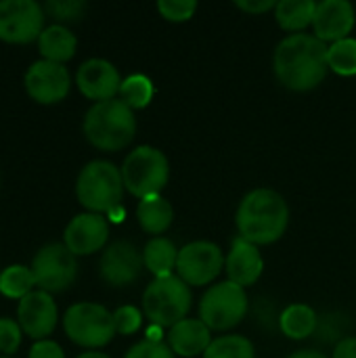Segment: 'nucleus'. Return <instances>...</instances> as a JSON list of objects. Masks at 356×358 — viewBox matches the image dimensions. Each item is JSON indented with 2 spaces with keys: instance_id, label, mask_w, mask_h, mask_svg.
Returning a JSON list of instances; mask_svg holds the SVG:
<instances>
[{
  "instance_id": "f257e3e1",
  "label": "nucleus",
  "mask_w": 356,
  "mask_h": 358,
  "mask_svg": "<svg viewBox=\"0 0 356 358\" xmlns=\"http://www.w3.org/2000/svg\"><path fill=\"white\" fill-rule=\"evenodd\" d=\"M329 46L313 34H292L283 38L273 55V67L277 80L296 92L317 88L327 71Z\"/></svg>"
},
{
  "instance_id": "f03ea898",
  "label": "nucleus",
  "mask_w": 356,
  "mask_h": 358,
  "mask_svg": "<svg viewBox=\"0 0 356 358\" xmlns=\"http://www.w3.org/2000/svg\"><path fill=\"white\" fill-rule=\"evenodd\" d=\"M235 224L241 239L254 245H271L287 231V201L273 189H254L241 199L235 214Z\"/></svg>"
},
{
  "instance_id": "7ed1b4c3",
  "label": "nucleus",
  "mask_w": 356,
  "mask_h": 358,
  "mask_svg": "<svg viewBox=\"0 0 356 358\" xmlns=\"http://www.w3.org/2000/svg\"><path fill=\"white\" fill-rule=\"evenodd\" d=\"M82 130L92 147L101 151H120L132 143L136 134V117L122 99H111L94 103L86 111Z\"/></svg>"
},
{
  "instance_id": "20e7f679",
  "label": "nucleus",
  "mask_w": 356,
  "mask_h": 358,
  "mask_svg": "<svg viewBox=\"0 0 356 358\" xmlns=\"http://www.w3.org/2000/svg\"><path fill=\"white\" fill-rule=\"evenodd\" d=\"M124 189L122 170L105 159L88 162L76 180L78 201L92 214H111L122 208Z\"/></svg>"
},
{
  "instance_id": "39448f33",
  "label": "nucleus",
  "mask_w": 356,
  "mask_h": 358,
  "mask_svg": "<svg viewBox=\"0 0 356 358\" xmlns=\"http://www.w3.org/2000/svg\"><path fill=\"white\" fill-rule=\"evenodd\" d=\"M191 302V289L178 275L153 279L143 294V315L153 325L162 329H172L187 319Z\"/></svg>"
},
{
  "instance_id": "423d86ee",
  "label": "nucleus",
  "mask_w": 356,
  "mask_h": 358,
  "mask_svg": "<svg viewBox=\"0 0 356 358\" xmlns=\"http://www.w3.org/2000/svg\"><path fill=\"white\" fill-rule=\"evenodd\" d=\"M120 170L126 191L138 199L159 195L170 178L168 157L151 145H141L130 151Z\"/></svg>"
},
{
  "instance_id": "0eeeda50",
  "label": "nucleus",
  "mask_w": 356,
  "mask_h": 358,
  "mask_svg": "<svg viewBox=\"0 0 356 358\" xmlns=\"http://www.w3.org/2000/svg\"><path fill=\"white\" fill-rule=\"evenodd\" d=\"M65 336L82 348H103L115 338L113 313L94 302H78L63 315Z\"/></svg>"
},
{
  "instance_id": "6e6552de",
  "label": "nucleus",
  "mask_w": 356,
  "mask_h": 358,
  "mask_svg": "<svg viewBox=\"0 0 356 358\" xmlns=\"http://www.w3.org/2000/svg\"><path fill=\"white\" fill-rule=\"evenodd\" d=\"M248 306L245 287L227 279L210 285L201 296L199 321H204L210 331H229L245 319Z\"/></svg>"
},
{
  "instance_id": "1a4fd4ad",
  "label": "nucleus",
  "mask_w": 356,
  "mask_h": 358,
  "mask_svg": "<svg viewBox=\"0 0 356 358\" xmlns=\"http://www.w3.org/2000/svg\"><path fill=\"white\" fill-rule=\"evenodd\" d=\"M31 273L36 287L46 294H61L69 289L78 279V258L65 248V243H48L40 248L31 260Z\"/></svg>"
},
{
  "instance_id": "9d476101",
  "label": "nucleus",
  "mask_w": 356,
  "mask_h": 358,
  "mask_svg": "<svg viewBox=\"0 0 356 358\" xmlns=\"http://www.w3.org/2000/svg\"><path fill=\"white\" fill-rule=\"evenodd\" d=\"M44 6L36 0H0V40L29 44L44 31Z\"/></svg>"
},
{
  "instance_id": "9b49d317",
  "label": "nucleus",
  "mask_w": 356,
  "mask_h": 358,
  "mask_svg": "<svg viewBox=\"0 0 356 358\" xmlns=\"http://www.w3.org/2000/svg\"><path fill=\"white\" fill-rule=\"evenodd\" d=\"M225 271V256L212 241H191L178 250L176 273L189 287H204Z\"/></svg>"
},
{
  "instance_id": "f8f14e48",
  "label": "nucleus",
  "mask_w": 356,
  "mask_h": 358,
  "mask_svg": "<svg viewBox=\"0 0 356 358\" xmlns=\"http://www.w3.org/2000/svg\"><path fill=\"white\" fill-rule=\"evenodd\" d=\"M71 88V78L65 65L52 61H36L25 73V90L40 105L61 103Z\"/></svg>"
},
{
  "instance_id": "ddd939ff",
  "label": "nucleus",
  "mask_w": 356,
  "mask_h": 358,
  "mask_svg": "<svg viewBox=\"0 0 356 358\" xmlns=\"http://www.w3.org/2000/svg\"><path fill=\"white\" fill-rule=\"evenodd\" d=\"M145 268L143 252H138L130 241H115L105 248L99 260V275L111 287L132 285Z\"/></svg>"
},
{
  "instance_id": "4468645a",
  "label": "nucleus",
  "mask_w": 356,
  "mask_h": 358,
  "mask_svg": "<svg viewBox=\"0 0 356 358\" xmlns=\"http://www.w3.org/2000/svg\"><path fill=\"white\" fill-rule=\"evenodd\" d=\"M17 321L27 338L36 342L48 340L59 321V310L52 296L42 289H34L31 294H27L23 300H19Z\"/></svg>"
},
{
  "instance_id": "2eb2a0df",
  "label": "nucleus",
  "mask_w": 356,
  "mask_h": 358,
  "mask_svg": "<svg viewBox=\"0 0 356 358\" xmlns=\"http://www.w3.org/2000/svg\"><path fill=\"white\" fill-rule=\"evenodd\" d=\"M109 239V222L103 214L84 212L69 220L63 233L65 248L78 256H90L105 248Z\"/></svg>"
},
{
  "instance_id": "dca6fc26",
  "label": "nucleus",
  "mask_w": 356,
  "mask_h": 358,
  "mask_svg": "<svg viewBox=\"0 0 356 358\" xmlns=\"http://www.w3.org/2000/svg\"><path fill=\"white\" fill-rule=\"evenodd\" d=\"M76 84L80 92L97 103L118 99L122 78L118 67L107 59H88L76 71Z\"/></svg>"
},
{
  "instance_id": "f3484780",
  "label": "nucleus",
  "mask_w": 356,
  "mask_h": 358,
  "mask_svg": "<svg viewBox=\"0 0 356 358\" xmlns=\"http://www.w3.org/2000/svg\"><path fill=\"white\" fill-rule=\"evenodd\" d=\"M356 10L348 0H323L317 2L313 27L315 36L321 42H340L344 38H350L348 34L355 29Z\"/></svg>"
},
{
  "instance_id": "a211bd4d",
  "label": "nucleus",
  "mask_w": 356,
  "mask_h": 358,
  "mask_svg": "<svg viewBox=\"0 0 356 358\" xmlns=\"http://www.w3.org/2000/svg\"><path fill=\"white\" fill-rule=\"evenodd\" d=\"M225 271H227L229 281H233L241 287L254 285L264 271V260H262L258 245H254L241 237L233 239L231 252L225 258Z\"/></svg>"
},
{
  "instance_id": "6ab92c4d",
  "label": "nucleus",
  "mask_w": 356,
  "mask_h": 358,
  "mask_svg": "<svg viewBox=\"0 0 356 358\" xmlns=\"http://www.w3.org/2000/svg\"><path fill=\"white\" fill-rule=\"evenodd\" d=\"M212 344V331L199 319H185L172 329H168V346L174 355L195 358L206 355Z\"/></svg>"
},
{
  "instance_id": "aec40b11",
  "label": "nucleus",
  "mask_w": 356,
  "mask_h": 358,
  "mask_svg": "<svg viewBox=\"0 0 356 358\" xmlns=\"http://www.w3.org/2000/svg\"><path fill=\"white\" fill-rule=\"evenodd\" d=\"M78 48V38L73 36L71 29H67L61 23L44 27V31L38 38V50L44 61L52 63H67Z\"/></svg>"
},
{
  "instance_id": "412c9836",
  "label": "nucleus",
  "mask_w": 356,
  "mask_h": 358,
  "mask_svg": "<svg viewBox=\"0 0 356 358\" xmlns=\"http://www.w3.org/2000/svg\"><path fill=\"white\" fill-rule=\"evenodd\" d=\"M136 220L141 229L149 235H162L170 229L174 220L172 203L162 195H151L138 201L136 206Z\"/></svg>"
},
{
  "instance_id": "4be33fe9",
  "label": "nucleus",
  "mask_w": 356,
  "mask_h": 358,
  "mask_svg": "<svg viewBox=\"0 0 356 358\" xmlns=\"http://www.w3.org/2000/svg\"><path fill=\"white\" fill-rule=\"evenodd\" d=\"M143 262L155 279L170 277L178 262V248L166 237H153L143 250Z\"/></svg>"
},
{
  "instance_id": "5701e85b",
  "label": "nucleus",
  "mask_w": 356,
  "mask_h": 358,
  "mask_svg": "<svg viewBox=\"0 0 356 358\" xmlns=\"http://www.w3.org/2000/svg\"><path fill=\"white\" fill-rule=\"evenodd\" d=\"M315 10V0H281L275 6V19L285 31H304L313 25Z\"/></svg>"
},
{
  "instance_id": "b1692460",
  "label": "nucleus",
  "mask_w": 356,
  "mask_h": 358,
  "mask_svg": "<svg viewBox=\"0 0 356 358\" xmlns=\"http://www.w3.org/2000/svg\"><path fill=\"white\" fill-rule=\"evenodd\" d=\"M281 331L292 340H306L317 329V313L308 304H292L281 313Z\"/></svg>"
},
{
  "instance_id": "393cba45",
  "label": "nucleus",
  "mask_w": 356,
  "mask_h": 358,
  "mask_svg": "<svg viewBox=\"0 0 356 358\" xmlns=\"http://www.w3.org/2000/svg\"><path fill=\"white\" fill-rule=\"evenodd\" d=\"M36 287V277L31 273V266L13 264L6 266L0 273V294L13 300H23L27 294H31Z\"/></svg>"
},
{
  "instance_id": "a878e982",
  "label": "nucleus",
  "mask_w": 356,
  "mask_h": 358,
  "mask_svg": "<svg viewBox=\"0 0 356 358\" xmlns=\"http://www.w3.org/2000/svg\"><path fill=\"white\" fill-rule=\"evenodd\" d=\"M155 94V86L153 82L143 76V73H132L128 78L122 80V88H120V99L134 111V109H145Z\"/></svg>"
},
{
  "instance_id": "bb28decb",
  "label": "nucleus",
  "mask_w": 356,
  "mask_h": 358,
  "mask_svg": "<svg viewBox=\"0 0 356 358\" xmlns=\"http://www.w3.org/2000/svg\"><path fill=\"white\" fill-rule=\"evenodd\" d=\"M204 358H256V348L245 336H220L212 340Z\"/></svg>"
},
{
  "instance_id": "cd10ccee",
  "label": "nucleus",
  "mask_w": 356,
  "mask_h": 358,
  "mask_svg": "<svg viewBox=\"0 0 356 358\" xmlns=\"http://www.w3.org/2000/svg\"><path fill=\"white\" fill-rule=\"evenodd\" d=\"M327 63L329 69L336 71L338 76H356V38H344L340 42L329 44Z\"/></svg>"
},
{
  "instance_id": "c85d7f7f",
  "label": "nucleus",
  "mask_w": 356,
  "mask_h": 358,
  "mask_svg": "<svg viewBox=\"0 0 356 358\" xmlns=\"http://www.w3.org/2000/svg\"><path fill=\"white\" fill-rule=\"evenodd\" d=\"M44 13L57 21H61V25L65 21H80L88 8V4L84 0H48L42 4Z\"/></svg>"
},
{
  "instance_id": "c756f323",
  "label": "nucleus",
  "mask_w": 356,
  "mask_h": 358,
  "mask_svg": "<svg viewBox=\"0 0 356 358\" xmlns=\"http://www.w3.org/2000/svg\"><path fill=\"white\" fill-rule=\"evenodd\" d=\"M157 10L164 19L180 23V21H189L195 15L197 2L195 0H159Z\"/></svg>"
},
{
  "instance_id": "7c9ffc66",
  "label": "nucleus",
  "mask_w": 356,
  "mask_h": 358,
  "mask_svg": "<svg viewBox=\"0 0 356 358\" xmlns=\"http://www.w3.org/2000/svg\"><path fill=\"white\" fill-rule=\"evenodd\" d=\"M21 336H23V329H21L19 321H13L8 317L0 319V352H2V357H13L19 350Z\"/></svg>"
},
{
  "instance_id": "2f4dec72",
  "label": "nucleus",
  "mask_w": 356,
  "mask_h": 358,
  "mask_svg": "<svg viewBox=\"0 0 356 358\" xmlns=\"http://www.w3.org/2000/svg\"><path fill=\"white\" fill-rule=\"evenodd\" d=\"M113 323H115V331L120 336H132L141 329L143 325V313L136 306H120L113 313Z\"/></svg>"
},
{
  "instance_id": "473e14b6",
  "label": "nucleus",
  "mask_w": 356,
  "mask_h": 358,
  "mask_svg": "<svg viewBox=\"0 0 356 358\" xmlns=\"http://www.w3.org/2000/svg\"><path fill=\"white\" fill-rule=\"evenodd\" d=\"M176 355L172 352V348L166 342H149L143 340L138 344H134L124 358H174Z\"/></svg>"
},
{
  "instance_id": "72a5a7b5",
  "label": "nucleus",
  "mask_w": 356,
  "mask_h": 358,
  "mask_svg": "<svg viewBox=\"0 0 356 358\" xmlns=\"http://www.w3.org/2000/svg\"><path fill=\"white\" fill-rule=\"evenodd\" d=\"M27 358H65L63 348L52 340H40L29 348Z\"/></svg>"
},
{
  "instance_id": "f704fd0d",
  "label": "nucleus",
  "mask_w": 356,
  "mask_h": 358,
  "mask_svg": "<svg viewBox=\"0 0 356 358\" xmlns=\"http://www.w3.org/2000/svg\"><path fill=\"white\" fill-rule=\"evenodd\" d=\"M235 6L245 10V13H254V15H262L271 8L277 6L275 0H235Z\"/></svg>"
},
{
  "instance_id": "c9c22d12",
  "label": "nucleus",
  "mask_w": 356,
  "mask_h": 358,
  "mask_svg": "<svg viewBox=\"0 0 356 358\" xmlns=\"http://www.w3.org/2000/svg\"><path fill=\"white\" fill-rule=\"evenodd\" d=\"M332 358H356V336L340 340Z\"/></svg>"
},
{
  "instance_id": "e433bc0d",
  "label": "nucleus",
  "mask_w": 356,
  "mask_h": 358,
  "mask_svg": "<svg viewBox=\"0 0 356 358\" xmlns=\"http://www.w3.org/2000/svg\"><path fill=\"white\" fill-rule=\"evenodd\" d=\"M287 358H327L323 352H319V350H298V352H294V355H290Z\"/></svg>"
},
{
  "instance_id": "4c0bfd02",
  "label": "nucleus",
  "mask_w": 356,
  "mask_h": 358,
  "mask_svg": "<svg viewBox=\"0 0 356 358\" xmlns=\"http://www.w3.org/2000/svg\"><path fill=\"white\" fill-rule=\"evenodd\" d=\"M147 340H149V342H162V327L153 325V327L147 331Z\"/></svg>"
},
{
  "instance_id": "58836bf2",
  "label": "nucleus",
  "mask_w": 356,
  "mask_h": 358,
  "mask_svg": "<svg viewBox=\"0 0 356 358\" xmlns=\"http://www.w3.org/2000/svg\"><path fill=\"white\" fill-rule=\"evenodd\" d=\"M78 358H111L105 352H97V350H90V352H82Z\"/></svg>"
},
{
  "instance_id": "ea45409f",
  "label": "nucleus",
  "mask_w": 356,
  "mask_h": 358,
  "mask_svg": "<svg viewBox=\"0 0 356 358\" xmlns=\"http://www.w3.org/2000/svg\"><path fill=\"white\" fill-rule=\"evenodd\" d=\"M0 358H13V357H0Z\"/></svg>"
}]
</instances>
